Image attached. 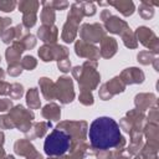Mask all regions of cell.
Returning a JSON list of instances; mask_svg holds the SVG:
<instances>
[{
	"label": "cell",
	"mask_w": 159,
	"mask_h": 159,
	"mask_svg": "<svg viewBox=\"0 0 159 159\" xmlns=\"http://www.w3.org/2000/svg\"><path fill=\"white\" fill-rule=\"evenodd\" d=\"M89 143L96 150L123 149L127 140L120 134L118 123L111 117H98L89 125Z\"/></svg>",
	"instance_id": "cell-1"
},
{
	"label": "cell",
	"mask_w": 159,
	"mask_h": 159,
	"mask_svg": "<svg viewBox=\"0 0 159 159\" xmlns=\"http://www.w3.org/2000/svg\"><path fill=\"white\" fill-rule=\"evenodd\" d=\"M71 137L60 129H53L45 139L43 150L48 157H61L65 155L71 145Z\"/></svg>",
	"instance_id": "cell-2"
},
{
	"label": "cell",
	"mask_w": 159,
	"mask_h": 159,
	"mask_svg": "<svg viewBox=\"0 0 159 159\" xmlns=\"http://www.w3.org/2000/svg\"><path fill=\"white\" fill-rule=\"evenodd\" d=\"M81 68V75L77 78L80 91L92 92V89L97 88L101 80V75L97 71V61H86Z\"/></svg>",
	"instance_id": "cell-3"
},
{
	"label": "cell",
	"mask_w": 159,
	"mask_h": 159,
	"mask_svg": "<svg viewBox=\"0 0 159 159\" xmlns=\"http://www.w3.org/2000/svg\"><path fill=\"white\" fill-rule=\"evenodd\" d=\"M9 117L11 118L15 128H17L19 130H21L22 133H26L31 125H32V119L35 118L34 112H31L30 109H26L24 106L17 104L15 107H12L9 111Z\"/></svg>",
	"instance_id": "cell-4"
},
{
	"label": "cell",
	"mask_w": 159,
	"mask_h": 159,
	"mask_svg": "<svg viewBox=\"0 0 159 159\" xmlns=\"http://www.w3.org/2000/svg\"><path fill=\"white\" fill-rule=\"evenodd\" d=\"M56 129L67 133L72 140H86L88 128L84 120H63L56 125Z\"/></svg>",
	"instance_id": "cell-5"
},
{
	"label": "cell",
	"mask_w": 159,
	"mask_h": 159,
	"mask_svg": "<svg viewBox=\"0 0 159 159\" xmlns=\"http://www.w3.org/2000/svg\"><path fill=\"white\" fill-rule=\"evenodd\" d=\"M107 36L106 35V30L104 27L98 24H82V26L80 27V37L82 41L87 42V43H96V42H101L102 39Z\"/></svg>",
	"instance_id": "cell-6"
},
{
	"label": "cell",
	"mask_w": 159,
	"mask_h": 159,
	"mask_svg": "<svg viewBox=\"0 0 159 159\" xmlns=\"http://www.w3.org/2000/svg\"><path fill=\"white\" fill-rule=\"evenodd\" d=\"M56 87V99H58L62 104L71 103L75 98V91H73V82L70 77L62 76L58 78V81L55 83Z\"/></svg>",
	"instance_id": "cell-7"
},
{
	"label": "cell",
	"mask_w": 159,
	"mask_h": 159,
	"mask_svg": "<svg viewBox=\"0 0 159 159\" xmlns=\"http://www.w3.org/2000/svg\"><path fill=\"white\" fill-rule=\"evenodd\" d=\"M137 41H139L143 46H145L147 48H149L148 51L154 52L155 55L158 53L159 50V40L157 37V35L147 26H139L135 32H134Z\"/></svg>",
	"instance_id": "cell-8"
},
{
	"label": "cell",
	"mask_w": 159,
	"mask_h": 159,
	"mask_svg": "<svg viewBox=\"0 0 159 159\" xmlns=\"http://www.w3.org/2000/svg\"><path fill=\"white\" fill-rule=\"evenodd\" d=\"M39 56L43 62H50V61H58L62 58L68 57V48L61 45H43L39 50Z\"/></svg>",
	"instance_id": "cell-9"
},
{
	"label": "cell",
	"mask_w": 159,
	"mask_h": 159,
	"mask_svg": "<svg viewBox=\"0 0 159 159\" xmlns=\"http://www.w3.org/2000/svg\"><path fill=\"white\" fill-rule=\"evenodd\" d=\"M124 89H125L124 82L120 80L119 76H116L99 87V98L103 101H108L113 96L122 93Z\"/></svg>",
	"instance_id": "cell-10"
},
{
	"label": "cell",
	"mask_w": 159,
	"mask_h": 159,
	"mask_svg": "<svg viewBox=\"0 0 159 159\" xmlns=\"http://www.w3.org/2000/svg\"><path fill=\"white\" fill-rule=\"evenodd\" d=\"M75 52L80 57L87 58V61H97L99 56V48L92 43H87L82 40H78L75 43Z\"/></svg>",
	"instance_id": "cell-11"
},
{
	"label": "cell",
	"mask_w": 159,
	"mask_h": 159,
	"mask_svg": "<svg viewBox=\"0 0 159 159\" xmlns=\"http://www.w3.org/2000/svg\"><path fill=\"white\" fill-rule=\"evenodd\" d=\"M120 80L124 82V84H134V83H143L144 82V72L138 67H129L120 72L119 75Z\"/></svg>",
	"instance_id": "cell-12"
},
{
	"label": "cell",
	"mask_w": 159,
	"mask_h": 159,
	"mask_svg": "<svg viewBox=\"0 0 159 159\" xmlns=\"http://www.w3.org/2000/svg\"><path fill=\"white\" fill-rule=\"evenodd\" d=\"M129 27V25L119 19L118 16H114V15H111L106 21H104V30L111 32V34H117V35H122L123 32H125Z\"/></svg>",
	"instance_id": "cell-13"
},
{
	"label": "cell",
	"mask_w": 159,
	"mask_h": 159,
	"mask_svg": "<svg viewBox=\"0 0 159 159\" xmlns=\"http://www.w3.org/2000/svg\"><path fill=\"white\" fill-rule=\"evenodd\" d=\"M134 106L140 112L150 109L157 106V96L153 93H138L134 97Z\"/></svg>",
	"instance_id": "cell-14"
},
{
	"label": "cell",
	"mask_w": 159,
	"mask_h": 159,
	"mask_svg": "<svg viewBox=\"0 0 159 159\" xmlns=\"http://www.w3.org/2000/svg\"><path fill=\"white\" fill-rule=\"evenodd\" d=\"M143 135L147 138V145L154 148L158 150L159 148V129L158 124L155 123H145V127L143 129Z\"/></svg>",
	"instance_id": "cell-15"
},
{
	"label": "cell",
	"mask_w": 159,
	"mask_h": 159,
	"mask_svg": "<svg viewBox=\"0 0 159 159\" xmlns=\"http://www.w3.org/2000/svg\"><path fill=\"white\" fill-rule=\"evenodd\" d=\"M37 36L42 42H45V45H53L58 39V29L55 25L53 26L42 25L37 30Z\"/></svg>",
	"instance_id": "cell-16"
},
{
	"label": "cell",
	"mask_w": 159,
	"mask_h": 159,
	"mask_svg": "<svg viewBox=\"0 0 159 159\" xmlns=\"http://www.w3.org/2000/svg\"><path fill=\"white\" fill-rule=\"evenodd\" d=\"M118 50V43L116 39L104 36L101 41V47H99V56L103 58H111L117 53Z\"/></svg>",
	"instance_id": "cell-17"
},
{
	"label": "cell",
	"mask_w": 159,
	"mask_h": 159,
	"mask_svg": "<svg viewBox=\"0 0 159 159\" xmlns=\"http://www.w3.org/2000/svg\"><path fill=\"white\" fill-rule=\"evenodd\" d=\"M24 51H25V47L22 46V43L19 40L14 41L11 43V46L9 48H6V51H5V57H6L7 65L20 63V56Z\"/></svg>",
	"instance_id": "cell-18"
},
{
	"label": "cell",
	"mask_w": 159,
	"mask_h": 159,
	"mask_svg": "<svg viewBox=\"0 0 159 159\" xmlns=\"http://www.w3.org/2000/svg\"><path fill=\"white\" fill-rule=\"evenodd\" d=\"M51 127H52L51 122H36L25 133L26 134V139L31 140V139H35V138H41V137H43L46 134L47 129L51 128Z\"/></svg>",
	"instance_id": "cell-19"
},
{
	"label": "cell",
	"mask_w": 159,
	"mask_h": 159,
	"mask_svg": "<svg viewBox=\"0 0 159 159\" xmlns=\"http://www.w3.org/2000/svg\"><path fill=\"white\" fill-rule=\"evenodd\" d=\"M39 84H40V89H41V93L45 97V99H47V101L56 99V87H55V83L50 78L41 77L39 80Z\"/></svg>",
	"instance_id": "cell-20"
},
{
	"label": "cell",
	"mask_w": 159,
	"mask_h": 159,
	"mask_svg": "<svg viewBox=\"0 0 159 159\" xmlns=\"http://www.w3.org/2000/svg\"><path fill=\"white\" fill-rule=\"evenodd\" d=\"M78 25L77 22L72 21V20H68L65 22L63 27H62V34H61V39L65 41V42H72L76 36H77V32H78Z\"/></svg>",
	"instance_id": "cell-21"
},
{
	"label": "cell",
	"mask_w": 159,
	"mask_h": 159,
	"mask_svg": "<svg viewBox=\"0 0 159 159\" xmlns=\"http://www.w3.org/2000/svg\"><path fill=\"white\" fill-rule=\"evenodd\" d=\"M35 150H36L35 147L32 145V143L29 139H19L14 144V152L17 155H22V157H26L27 158Z\"/></svg>",
	"instance_id": "cell-22"
},
{
	"label": "cell",
	"mask_w": 159,
	"mask_h": 159,
	"mask_svg": "<svg viewBox=\"0 0 159 159\" xmlns=\"http://www.w3.org/2000/svg\"><path fill=\"white\" fill-rule=\"evenodd\" d=\"M108 5L116 7L123 16H130L134 10H135V6H134V2L130 1V0H120V1H109L107 2Z\"/></svg>",
	"instance_id": "cell-23"
},
{
	"label": "cell",
	"mask_w": 159,
	"mask_h": 159,
	"mask_svg": "<svg viewBox=\"0 0 159 159\" xmlns=\"http://www.w3.org/2000/svg\"><path fill=\"white\" fill-rule=\"evenodd\" d=\"M41 114H42L43 118L48 119V122H50V119L51 120H60V118H61V108H60L58 104L51 102V103H47L41 109Z\"/></svg>",
	"instance_id": "cell-24"
},
{
	"label": "cell",
	"mask_w": 159,
	"mask_h": 159,
	"mask_svg": "<svg viewBox=\"0 0 159 159\" xmlns=\"http://www.w3.org/2000/svg\"><path fill=\"white\" fill-rule=\"evenodd\" d=\"M17 7H19V11L22 12V15H25V14H37V10L40 7V1L24 0V1L17 2Z\"/></svg>",
	"instance_id": "cell-25"
},
{
	"label": "cell",
	"mask_w": 159,
	"mask_h": 159,
	"mask_svg": "<svg viewBox=\"0 0 159 159\" xmlns=\"http://www.w3.org/2000/svg\"><path fill=\"white\" fill-rule=\"evenodd\" d=\"M159 2H153V1H142L139 4V15L145 19L149 20L154 16V6H158Z\"/></svg>",
	"instance_id": "cell-26"
},
{
	"label": "cell",
	"mask_w": 159,
	"mask_h": 159,
	"mask_svg": "<svg viewBox=\"0 0 159 159\" xmlns=\"http://www.w3.org/2000/svg\"><path fill=\"white\" fill-rule=\"evenodd\" d=\"M26 104L29 106L30 109H39L41 106L40 102V96H39V89L37 88H29L26 93Z\"/></svg>",
	"instance_id": "cell-27"
},
{
	"label": "cell",
	"mask_w": 159,
	"mask_h": 159,
	"mask_svg": "<svg viewBox=\"0 0 159 159\" xmlns=\"http://www.w3.org/2000/svg\"><path fill=\"white\" fill-rule=\"evenodd\" d=\"M40 19H41L42 25H45V26H53L55 20H56L55 10L43 6L42 10H41V14H40Z\"/></svg>",
	"instance_id": "cell-28"
},
{
	"label": "cell",
	"mask_w": 159,
	"mask_h": 159,
	"mask_svg": "<svg viewBox=\"0 0 159 159\" xmlns=\"http://www.w3.org/2000/svg\"><path fill=\"white\" fill-rule=\"evenodd\" d=\"M122 40H123V43L125 47L128 48H137L138 46V41H137V37L134 35V31H132L130 29H128L125 32H123L120 35Z\"/></svg>",
	"instance_id": "cell-29"
},
{
	"label": "cell",
	"mask_w": 159,
	"mask_h": 159,
	"mask_svg": "<svg viewBox=\"0 0 159 159\" xmlns=\"http://www.w3.org/2000/svg\"><path fill=\"white\" fill-rule=\"evenodd\" d=\"M155 57H157V55L154 53V52H152V51H148V50H144V51H140L139 53H138V56H137V58H138V62L139 63H142V65H150L154 60H155Z\"/></svg>",
	"instance_id": "cell-30"
},
{
	"label": "cell",
	"mask_w": 159,
	"mask_h": 159,
	"mask_svg": "<svg viewBox=\"0 0 159 159\" xmlns=\"http://www.w3.org/2000/svg\"><path fill=\"white\" fill-rule=\"evenodd\" d=\"M42 6L45 7H50L52 10H65L66 7H68V2L63 1V0H53V1H41L40 2Z\"/></svg>",
	"instance_id": "cell-31"
},
{
	"label": "cell",
	"mask_w": 159,
	"mask_h": 159,
	"mask_svg": "<svg viewBox=\"0 0 159 159\" xmlns=\"http://www.w3.org/2000/svg\"><path fill=\"white\" fill-rule=\"evenodd\" d=\"M139 154L144 158V159H158V150L147 145V144H143Z\"/></svg>",
	"instance_id": "cell-32"
},
{
	"label": "cell",
	"mask_w": 159,
	"mask_h": 159,
	"mask_svg": "<svg viewBox=\"0 0 159 159\" xmlns=\"http://www.w3.org/2000/svg\"><path fill=\"white\" fill-rule=\"evenodd\" d=\"M22 94H24V87H22V84H20V83L16 82V83H12L10 86L9 96H10L11 99H19V98L22 97Z\"/></svg>",
	"instance_id": "cell-33"
},
{
	"label": "cell",
	"mask_w": 159,
	"mask_h": 159,
	"mask_svg": "<svg viewBox=\"0 0 159 159\" xmlns=\"http://www.w3.org/2000/svg\"><path fill=\"white\" fill-rule=\"evenodd\" d=\"M19 41L22 43V46L25 47V50H31V48H34L36 46V39H35V36L31 35V34H29V32L25 36H22Z\"/></svg>",
	"instance_id": "cell-34"
},
{
	"label": "cell",
	"mask_w": 159,
	"mask_h": 159,
	"mask_svg": "<svg viewBox=\"0 0 159 159\" xmlns=\"http://www.w3.org/2000/svg\"><path fill=\"white\" fill-rule=\"evenodd\" d=\"M20 65H21L22 68H25V70H27V71H32V70L37 66V61H36V58H35L34 56L27 55V56H25V57L21 60Z\"/></svg>",
	"instance_id": "cell-35"
},
{
	"label": "cell",
	"mask_w": 159,
	"mask_h": 159,
	"mask_svg": "<svg viewBox=\"0 0 159 159\" xmlns=\"http://www.w3.org/2000/svg\"><path fill=\"white\" fill-rule=\"evenodd\" d=\"M78 101L83 104V106H92L94 99H93V94L91 91H80V96H78Z\"/></svg>",
	"instance_id": "cell-36"
},
{
	"label": "cell",
	"mask_w": 159,
	"mask_h": 159,
	"mask_svg": "<svg viewBox=\"0 0 159 159\" xmlns=\"http://www.w3.org/2000/svg\"><path fill=\"white\" fill-rule=\"evenodd\" d=\"M36 20H37L36 14H25L22 15V26L26 30H29L36 24Z\"/></svg>",
	"instance_id": "cell-37"
},
{
	"label": "cell",
	"mask_w": 159,
	"mask_h": 159,
	"mask_svg": "<svg viewBox=\"0 0 159 159\" xmlns=\"http://www.w3.org/2000/svg\"><path fill=\"white\" fill-rule=\"evenodd\" d=\"M1 40L4 43H12L15 41V27H7L1 34Z\"/></svg>",
	"instance_id": "cell-38"
},
{
	"label": "cell",
	"mask_w": 159,
	"mask_h": 159,
	"mask_svg": "<svg viewBox=\"0 0 159 159\" xmlns=\"http://www.w3.org/2000/svg\"><path fill=\"white\" fill-rule=\"evenodd\" d=\"M82 2V10L84 16H93L96 14V5L89 1H81Z\"/></svg>",
	"instance_id": "cell-39"
},
{
	"label": "cell",
	"mask_w": 159,
	"mask_h": 159,
	"mask_svg": "<svg viewBox=\"0 0 159 159\" xmlns=\"http://www.w3.org/2000/svg\"><path fill=\"white\" fill-rule=\"evenodd\" d=\"M17 6V2L14 0H0V10L4 12H10Z\"/></svg>",
	"instance_id": "cell-40"
},
{
	"label": "cell",
	"mask_w": 159,
	"mask_h": 159,
	"mask_svg": "<svg viewBox=\"0 0 159 159\" xmlns=\"http://www.w3.org/2000/svg\"><path fill=\"white\" fill-rule=\"evenodd\" d=\"M0 128L1 129H14L15 128V125H14L11 118L9 117V114L0 116Z\"/></svg>",
	"instance_id": "cell-41"
},
{
	"label": "cell",
	"mask_w": 159,
	"mask_h": 159,
	"mask_svg": "<svg viewBox=\"0 0 159 159\" xmlns=\"http://www.w3.org/2000/svg\"><path fill=\"white\" fill-rule=\"evenodd\" d=\"M130 154L127 152V149H114L112 150V159H130Z\"/></svg>",
	"instance_id": "cell-42"
},
{
	"label": "cell",
	"mask_w": 159,
	"mask_h": 159,
	"mask_svg": "<svg viewBox=\"0 0 159 159\" xmlns=\"http://www.w3.org/2000/svg\"><path fill=\"white\" fill-rule=\"evenodd\" d=\"M57 67H58V70L62 71L63 73L70 72V71H71V61L68 60V57L62 58V60H58V61H57Z\"/></svg>",
	"instance_id": "cell-43"
},
{
	"label": "cell",
	"mask_w": 159,
	"mask_h": 159,
	"mask_svg": "<svg viewBox=\"0 0 159 159\" xmlns=\"http://www.w3.org/2000/svg\"><path fill=\"white\" fill-rule=\"evenodd\" d=\"M22 72V67L20 63H16V65H9L7 67V73L12 77H17L19 75H21Z\"/></svg>",
	"instance_id": "cell-44"
},
{
	"label": "cell",
	"mask_w": 159,
	"mask_h": 159,
	"mask_svg": "<svg viewBox=\"0 0 159 159\" xmlns=\"http://www.w3.org/2000/svg\"><path fill=\"white\" fill-rule=\"evenodd\" d=\"M158 119H159V114H158V107H153L149 109V114H148V123H155L158 124Z\"/></svg>",
	"instance_id": "cell-45"
},
{
	"label": "cell",
	"mask_w": 159,
	"mask_h": 159,
	"mask_svg": "<svg viewBox=\"0 0 159 159\" xmlns=\"http://www.w3.org/2000/svg\"><path fill=\"white\" fill-rule=\"evenodd\" d=\"M118 125H119V129H123L125 133H130V130H132V123H130V120L127 117H123L119 120Z\"/></svg>",
	"instance_id": "cell-46"
},
{
	"label": "cell",
	"mask_w": 159,
	"mask_h": 159,
	"mask_svg": "<svg viewBox=\"0 0 159 159\" xmlns=\"http://www.w3.org/2000/svg\"><path fill=\"white\" fill-rule=\"evenodd\" d=\"M12 108V102L9 98H0V112H6Z\"/></svg>",
	"instance_id": "cell-47"
},
{
	"label": "cell",
	"mask_w": 159,
	"mask_h": 159,
	"mask_svg": "<svg viewBox=\"0 0 159 159\" xmlns=\"http://www.w3.org/2000/svg\"><path fill=\"white\" fill-rule=\"evenodd\" d=\"M10 25H11V19L10 17H1L0 16V36L7 27H10Z\"/></svg>",
	"instance_id": "cell-48"
},
{
	"label": "cell",
	"mask_w": 159,
	"mask_h": 159,
	"mask_svg": "<svg viewBox=\"0 0 159 159\" xmlns=\"http://www.w3.org/2000/svg\"><path fill=\"white\" fill-rule=\"evenodd\" d=\"M10 83L5 82V81H0V96H5V94H9V91H10Z\"/></svg>",
	"instance_id": "cell-49"
},
{
	"label": "cell",
	"mask_w": 159,
	"mask_h": 159,
	"mask_svg": "<svg viewBox=\"0 0 159 159\" xmlns=\"http://www.w3.org/2000/svg\"><path fill=\"white\" fill-rule=\"evenodd\" d=\"M26 159H43V157H42L37 150H35V152H34L32 154H30Z\"/></svg>",
	"instance_id": "cell-50"
},
{
	"label": "cell",
	"mask_w": 159,
	"mask_h": 159,
	"mask_svg": "<svg viewBox=\"0 0 159 159\" xmlns=\"http://www.w3.org/2000/svg\"><path fill=\"white\" fill-rule=\"evenodd\" d=\"M112 14L109 12V10H102V12H101V20H103V22L111 16Z\"/></svg>",
	"instance_id": "cell-51"
},
{
	"label": "cell",
	"mask_w": 159,
	"mask_h": 159,
	"mask_svg": "<svg viewBox=\"0 0 159 159\" xmlns=\"http://www.w3.org/2000/svg\"><path fill=\"white\" fill-rule=\"evenodd\" d=\"M6 154H5V150L2 148V145H0V159H5Z\"/></svg>",
	"instance_id": "cell-52"
},
{
	"label": "cell",
	"mask_w": 159,
	"mask_h": 159,
	"mask_svg": "<svg viewBox=\"0 0 159 159\" xmlns=\"http://www.w3.org/2000/svg\"><path fill=\"white\" fill-rule=\"evenodd\" d=\"M4 77H5V72H4V70L0 67V81H4Z\"/></svg>",
	"instance_id": "cell-53"
},
{
	"label": "cell",
	"mask_w": 159,
	"mask_h": 159,
	"mask_svg": "<svg viewBox=\"0 0 159 159\" xmlns=\"http://www.w3.org/2000/svg\"><path fill=\"white\" fill-rule=\"evenodd\" d=\"M2 143H4V133L0 132V145H2Z\"/></svg>",
	"instance_id": "cell-54"
},
{
	"label": "cell",
	"mask_w": 159,
	"mask_h": 159,
	"mask_svg": "<svg viewBox=\"0 0 159 159\" xmlns=\"http://www.w3.org/2000/svg\"><path fill=\"white\" fill-rule=\"evenodd\" d=\"M134 159H144V158H143V157H142V155H140V154H137V155H135V158H134Z\"/></svg>",
	"instance_id": "cell-55"
},
{
	"label": "cell",
	"mask_w": 159,
	"mask_h": 159,
	"mask_svg": "<svg viewBox=\"0 0 159 159\" xmlns=\"http://www.w3.org/2000/svg\"><path fill=\"white\" fill-rule=\"evenodd\" d=\"M5 159H15V158H14V155H6Z\"/></svg>",
	"instance_id": "cell-56"
},
{
	"label": "cell",
	"mask_w": 159,
	"mask_h": 159,
	"mask_svg": "<svg viewBox=\"0 0 159 159\" xmlns=\"http://www.w3.org/2000/svg\"><path fill=\"white\" fill-rule=\"evenodd\" d=\"M0 61H1V57H0Z\"/></svg>",
	"instance_id": "cell-57"
}]
</instances>
